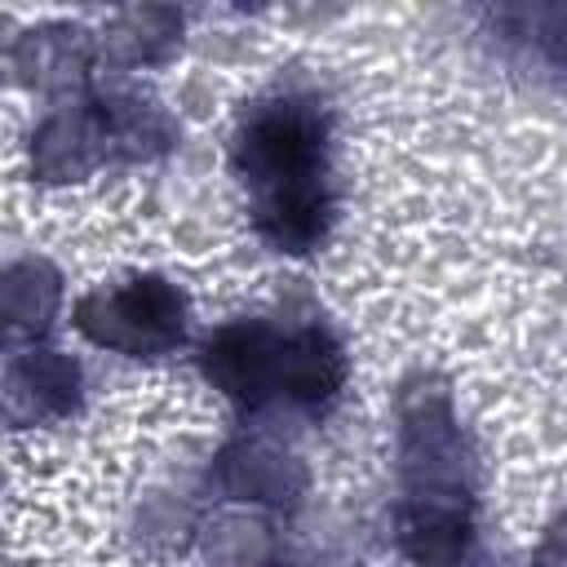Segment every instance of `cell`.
Instances as JSON below:
<instances>
[{"label":"cell","instance_id":"6da1fadb","mask_svg":"<svg viewBox=\"0 0 567 567\" xmlns=\"http://www.w3.org/2000/svg\"><path fill=\"white\" fill-rule=\"evenodd\" d=\"M235 173L252 195L261 235L284 252L323 239L332 199L323 182V120L306 102L257 106L235 137Z\"/></svg>","mask_w":567,"mask_h":567},{"label":"cell","instance_id":"5b68a950","mask_svg":"<svg viewBox=\"0 0 567 567\" xmlns=\"http://www.w3.org/2000/svg\"><path fill=\"white\" fill-rule=\"evenodd\" d=\"M399 540L421 567H456L470 549V518L456 501H412L403 509Z\"/></svg>","mask_w":567,"mask_h":567},{"label":"cell","instance_id":"8992f818","mask_svg":"<svg viewBox=\"0 0 567 567\" xmlns=\"http://www.w3.org/2000/svg\"><path fill=\"white\" fill-rule=\"evenodd\" d=\"M75 390H80L75 363L53 350H31V359L9 363V408L13 412L22 408V399L31 403V412H66L75 403Z\"/></svg>","mask_w":567,"mask_h":567},{"label":"cell","instance_id":"7a4b0ae2","mask_svg":"<svg viewBox=\"0 0 567 567\" xmlns=\"http://www.w3.org/2000/svg\"><path fill=\"white\" fill-rule=\"evenodd\" d=\"M75 328L120 354H164L182 341L186 301L168 279L142 275L120 288H97L75 306Z\"/></svg>","mask_w":567,"mask_h":567},{"label":"cell","instance_id":"3957f363","mask_svg":"<svg viewBox=\"0 0 567 567\" xmlns=\"http://www.w3.org/2000/svg\"><path fill=\"white\" fill-rule=\"evenodd\" d=\"M199 363L221 394H230L244 408H257L270 394H279L284 337H275L266 323H230L204 341Z\"/></svg>","mask_w":567,"mask_h":567},{"label":"cell","instance_id":"ba28073f","mask_svg":"<svg viewBox=\"0 0 567 567\" xmlns=\"http://www.w3.org/2000/svg\"><path fill=\"white\" fill-rule=\"evenodd\" d=\"M514 18L527 22L523 35H532L536 49H540L549 62L567 66V4H558V9H536V13H514Z\"/></svg>","mask_w":567,"mask_h":567},{"label":"cell","instance_id":"52a82bcc","mask_svg":"<svg viewBox=\"0 0 567 567\" xmlns=\"http://www.w3.org/2000/svg\"><path fill=\"white\" fill-rule=\"evenodd\" d=\"M31 275H27V261L9 270V284H4V315H9V332H40L58 306V279L40 266L35 275V288H27Z\"/></svg>","mask_w":567,"mask_h":567},{"label":"cell","instance_id":"277c9868","mask_svg":"<svg viewBox=\"0 0 567 567\" xmlns=\"http://www.w3.org/2000/svg\"><path fill=\"white\" fill-rule=\"evenodd\" d=\"M346 381L341 346L323 328H301L284 337V363H279V394H288L301 408L328 403Z\"/></svg>","mask_w":567,"mask_h":567}]
</instances>
